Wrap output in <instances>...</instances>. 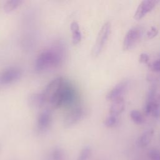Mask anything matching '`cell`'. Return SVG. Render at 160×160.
Masks as SVG:
<instances>
[{
	"label": "cell",
	"mask_w": 160,
	"mask_h": 160,
	"mask_svg": "<svg viewBox=\"0 0 160 160\" xmlns=\"http://www.w3.org/2000/svg\"><path fill=\"white\" fill-rule=\"evenodd\" d=\"M158 29L154 26H152L150 28V29L148 31L147 36L149 39H152L155 38L158 35Z\"/></svg>",
	"instance_id": "cell-22"
},
{
	"label": "cell",
	"mask_w": 160,
	"mask_h": 160,
	"mask_svg": "<svg viewBox=\"0 0 160 160\" xmlns=\"http://www.w3.org/2000/svg\"><path fill=\"white\" fill-rule=\"evenodd\" d=\"M70 29L72 34V41L73 44H77L79 43L81 41L82 34L80 31L79 24L76 21L72 22L70 25Z\"/></svg>",
	"instance_id": "cell-14"
},
{
	"label": "cell",
	"mask_w": 160,
	"mask_h": 160,
	"mask_svg": "<svg viewBox=\"0 0 160 160\" xmlns=\"http://www.w3.org/2000/svg\"><path fill=\"white\" fill-rule=\"evenodd\" d=\"M159 2V1H142L139 4L134 15V18L136 21H139L143 18L148 13L152 11V9Z\"/></svg>",
	"instance_id": "cell-8"
},
{
	"label": "cell",
	"mask_w": 160,
	"mask_h": 160,
	"mask_svg": "<svg viewBox=\"0 0 160 160\" xmlns=\"http://www.w3.org/2000/svg\"><path fill=\"white\" fill-rule=\"evenodd\" d=\"M23 1L22 0H9L6 1L4 4L3 9L6 12H10L19 7L22 3Z\"/></svg>",
	"instance_id": "cell-16"
},
{
	"label": "cell",
	"mask_w": 160,
	"mask_h": 160,
	"mask_svg": "<svg viewBox=\"0 0 160 160\" xmlns=\"http://www.w3.org/2000/svg\"><path fill=\"white\" fill-rule=\"evenodd\" d=\"M22 76L20 68L16 66H10L3 69L0 72V84H8L18 80Z\"/></svg>",
	"instance_id": "cell-4"
},
{
	"label": "cell",
	"mask_w": 160,
	"mask_h": 160,
	"mask_svg": "<svg viewBox=\"0 0 160 160\" xmlns=\"http://www.w3.org/2000/svg\"><path fill=\"white\" fill-rule=\"evenodd\" d=\"M46 101L42 93H33L28 98V103L32 108H40L42 106Z\"/></svg>",
	"instance_id": "cell-11"
},
{
	"label": "cell",
	"mask_w": 160,
	"mask_h": 160,
	"mask_svg": "<svg viewBox=\"0 0 160 160\" xmlns=\"http://www.w3.org/2000/svg\"><path fill=\"white\" fill-rule=\"evenodd\" d=\"M125 102L123 98L117 99L112 101V104L109 108V114L118 116L124 110Z\"/></svg>",
	"instance_id": "cell-10"
},
{
	"label": "cell",
	"mask_w": 160,
	"mask_h": 160,
	"mask_svg": "<svg viewBox=\"0 0 160 160\" xmlns=\"http://www.w3.org/2000/svg\"><path fill=\"white\" fill-rule=\"evenodd\" d=\"M85 114V110L81 106H77L71 109L64 119V126L65 127L72 126L82 119Z\"/></svg>",
	"instance_id": "cell-6"
},
{
	"label": "cell",
	"mask_w": 160,
	"mask_h": 160,
	"mask_svg": "<svg viewBox=\"0 0 160 160\" xmlns=\"http://www.w3.org/2000/svg\"><path fill=\"white\" fill-rule=\"evenodd\" d=\"M141 36V30L136 27L130 29L126 34L122 44V48L124 51L131 49L136 44Z\"/></svg>",
	"instance_id": "cell-7"
},
{
	"label": "cell",
	"mask_w": 160,
	"mask_h": 160,
	"mask_svg": "<svg viewBox=\"0 0 160 160\" xmlns=\"http://www.w3.org/2000/svg\"><path fill=\"white\" fill-rule=\"evenodd\" d=\"M151 68L155 72H160V59H158L152 62Z\"/></svg>",
	"instance_id": "cell-24"
},
{
	"label": "cell",
	"mask_w": 160,
	"mask_h": 160,
	"mask_svg": "<svg viewBox=\"0 0 160 160\" xmlns=\"http://www.w3.org/2000/svg\"><path fill=\"white\" fill-rule=\"evenodd\" d=\"M139 61L141 63L148 64L149 61V56L146 53H141L139 56Z\"/></svg>",
	"instance_id": "cell-23"
},
{
	"label": "cell",
	"mask_w": 160,
	"mask_h": 160,
	"mask_svg": "<svg viewBox=\"0 0 160 160\" xmlns=\"http://www.w3.org/2000/svg\"><path fill=\"white\" fill-rule=\"evenodd\" d=\"M128 86L127 81H123L117 84L107 94L106 99L108 101H113L117 99L122 98L123 94L125 92Z\"/></svg>",
	"instance_id": "cell-9"
},
{
	"label": "cell",
	"mask_w": 160,
	"mask_h": 160,
	"mask_svg": "<svg viewBox=\"0 0 160 160\" xmlns=\"http://www.w3.org/2000/svg\"><path fill=\"white\" fill-rule=\"evenodd\" d=\"M118 122V116L109 114L106 118L104 124L107 128H112L117 125Z\"/></svg>",
	"instance_id": "cell-19"
},
{
	"label": "cell",
	"mask_w": 160,
	"mask_h": 160,
	"mask_svg": "<svg viewBox=\"0 0 160 160\" xmlns=\"http://www.w3.org/2000/svg\"><path fill=\"white\" fill-rule=\"evenodd\" d=\"M151 114L152 117L156 119L160 117V99L159 98H156L151 109Z\"/></svg>",
	"instance_id": "cell-20"
},
{
	"label": "cell",
	"mask_w": 160,
	"mask_h": 160,
	"mask_svg": "<svg viewBox=\"0 0 160 160\" xmlns=\"http://www.w3.org/2000/svg\"><path fill=\"white\" fill-rule=\"evenodd\" d=\"M65 57V46L61 42H58L38 55L34 62V69L37 72H42L56 68L62 64Z\"/></svg>",
	"instance_id": "cell-2"
},
{
	"label": "cell",
	"mask_w": 160,
	"mask_h": 160,
	"mask_svg": "<svg viewBox=\"0 0 160 160\" xmlns=\"http://www.w3.org/2000/svg\"><path fill=\"white\" fill-rule=\"evenodd\" d=\"M111 30V26L109 22H106L101 28L92 48L91 54L93 57H98L102 51L109 39Z\"/></svg>",
	"instance_id": "cell-3"
},
{
	"label": "cell",
	"mask_w": 160,
	"mask_h": 160,
	"mask_svg": "<svg viewBox=\"0 0 160 160\" xmlns=\"http://www.w3.org/2000/svg\"><path fill=\"white\" fill-rule=\"evenodd\" d=\"M46 102L54 108L71 106L77 98L74 86L64 77L58 76L52 79L42 92Z\"/></svg>",
	"instance_id": "cell-1"
},
{
	"label": "cell",
	"mask_w": 160,
	"mask_h": 160,
	"mask_svg": "<svg viewBox=\"0 0 160 160\" xmlns=\"http://www.w3.org/2000/svg\"><path fill=\"white\" fill-rule=\"evenodd\" d=\"M46 160H64V153L60 148H53Z\"/></svg>",
	"instance_id": "cell-15"
},
{
	"label": "cell",
	"mask_w": 160,
	"mask_h": 160,
	"mask_svg": "<svg viewBox=\"0 0 160 160\" xmlns=\"http://www.w3.org/2000/svg\"><path fill=\"white\" fill-rule=\"evenodd\" d=\"M149 156L151 160H160V151L152 149L149 151Z\"/></svg>",
	"instance_id": "cell-21"
},
{
	"label": "cell",
	"mask_w": 160,
	"mask_h": 160,
	"mask_svg": "<svg viewBox=\"0 0 160 160\" xmlns=\"http://www.w3.org/2000/svg\"><path fill=\"white\" fill-rule=\"evenodd\" d=\"M91 154V148L89 146H86L81 149L76 160H89Z\"/></svg>",
	"instance_id": "cell-17"
},
{
	"label": "cell",
	"mask_w": 160,
	"mask_h": 160,
	"mask_svg": "<svg viewBox=\"0 0 160 160\" xmlns=\"http://www.w3.org/2000/svg\"><path fill=\"white\" fill-rule=\"evenodd\" d=\"M156 89L154 88H151L147 95L146 103L144 105V112L147 115L151 114L152 108L156 101Z\"/></svg>",
	"instance_id": "cell-12"
},
{
	"label": "cell",
	"mask_w": 160,
	"mask_h": 160,
	"mask_svg": "<svg viewBox=\"0 0 160 160\" xmlns=\"http://www.w3.org/2000/svg\"><path fill=\"white\" fill-rule=\"evenodd\" d=\"M52 121V112L49 109L42 110L38 115L36 122V129L38 132H46L51 126Z\"/></svg>",
	"instance_id": "cell-5"
},
{
	"label": "cell",
	"mask_w": 160,
	"mask_h": 160,
	"mask_svg": "<svg viewBox=\"0 0 160 160\" xmlns=\"http://www.w3.org/2000/svg\"><path fill=\"white\" fill-rule=\"evenodd\" d=\"M154 136L153 129H149L144 131L139 137L138 144L141 148L146 147L151 141Z\"/></svg>",
	"instance_id": "cell-13"
},
{
	"label": "cell",
	"mask_w": 160,
	"mask_h": 160,
	"mask_svg": "<svg viewBox=\"0 0 160 160\" xmlns=\"http://www.w3.org/2000/svg\"><path fill=\"white\" fill-rule=\"evenodd\" d=\"M131 120L136 124H142L144 122L145 119L142 114L138 110H132L130 112Z\"/></svg>",
	"instance_id": "cell-18"
}]
</instances>
